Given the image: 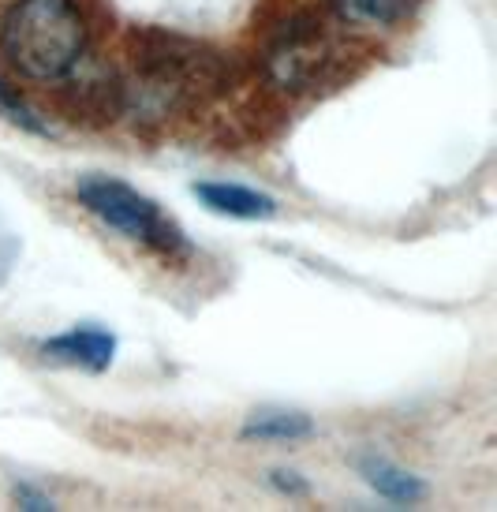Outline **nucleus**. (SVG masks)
I'll return each mask as SVG.
<instances>
[{
  "mask_svg": "<svg viewBox=\"0 0 497 512\" xmlns=\"http://www.w3.org/2000/svg\"><path fill=\"white\" fill-rule=\"evenodd\" d=\"M86 38L75 0H15L0 19V57L30 83H60L86 57Z\"/></svg>",
  "mask_w": 497,
  "mask_h": 512,
  "instance_id": "nucleus-1",
  "label": "nucleus"
},
{
  "mask_svg": "<svg viewBox=\"0 0 497 512\" xmlns=\"http://www.w3.org/2000/svg\"><path fill=\"white\" fill-rule=\"evenodd\" d=\"M352 49L341 30L329 27L318 12H292L270 27L262 42V68L281 90L311 94L318 86L337 83L348 72Z\"/></svg>",
  "mask_w": 497,
  "mask_h": 512,
  "instance_id": "nucleus-2",
  "label": "nucleus"
},
{
  "mask_svg": "<svg viewBox=\"0 0 497 512\" xmlns=\"http://www.w3.org/2000/svg\"><path fill=\"white\" fill-rule=\"evenodd\" d=\"M75 195H79V202L98 217L101 225L116 228L120 236H128V240L142 243V247H150V251L176 255V251L184 247L180 228L157 210V202L146 199L142 191H135V187L124 184V180H116V176L90 172V176H83V180L75 184Z\"/></svg>",
  "mask_w": 497,
  "mask_h": 512,
  "instance_id": "nucleus-3",
  "label": "nucleus"
},
{
  "mask_svg": "<svg viewBox=\"0 0 497 512\" xmlns=\"http://www.w3.org/2000/svg\"><path fill=\"white\" fill-rule=\"evenodd\" d=\"M42 356L49 363H64V367H83V370H105L116 356V337L109 329L98 326H75L60 333L53 341L42 344Z\"/></svg>",
  "mask_w": 497,
  "mask_h": 512,
  "instance_id": "nucleus-4",
  "label": "nucleus"
},
{
  "mask_svg": "<svg viewBox=\"0 0 497 512\" xmlns=\"http://www.w3.org/2000/svg\"><path fill=\"white\" fill-rule=\"evenodd\" d=\"M195 199L210 210V214L221 217H236V221H270L277 214V202L270 195H262L255 187H240V184H195Z\"/></svg>",
  "mask_w": 497,
  "mask_h": 512,
  "instance_id": "nucleus-5",
  "label": "nucleus"
},
{
  "mask_svg": "<svg viewBox=\"0 0 497 512\" xmlns=\"http://www.w3.org/2000/svg\"><path fill=\"white\" fill-rule=\"evenodd\" d=\"M423 0H329L337 23L359 30H393L408 23Z\"/></svg>",
  "mask_w": 497,
  "mask_h": 512,
  "instance_id": "nucleus-6",
  "label": "nucleus"
},
{
  "mask_svg": "<svg viewBox=\"0 0 497 512\" xmlns=\"http://www.w3.org/2000/svg\"><path fill=\"white\" fill-rule=\"evenodd\" d=\"M359 475L367 479L370 490H378L385 501H393V505H415V501L426 498V486L419 475L412 471L397 468L393 460H385V456H363L359 460Z\"/></svg>",
  "mask_w": 497,
  "mask_h": 512,
  "instance_id": "nucleus-7",
  "label": "nucleus"
},
{
  "mask_svg": "<svg viewBox=\"0 0 497 512\" xmlns=\"http://www.w3.org/2000/svg\"><path fill=\"white\" fill-rule=\"evenodd\" d=\"M314 423L303 412H284V408H266V412H255L243 427V438L247 441H299L311 438Z\"/></svg>",
  "mask_w": 497,
  "mask_h": 512,
  "instance_id": "nucleus-8",
  "label": "nucleus"
},
{
  "mask_svg": "<svg viewBox=\"0 0 497 512\" xmlns=\"http://www.w3.org/2000/svg\"><path fill=\"white\" fill-rule=\"evenodd\" d=\"M0 109H4V116L12 120V124H19L23 131H34V135H49V128H45L38 116L30 113L27 105L19 101V94H15L12 86H4L0 83Z\"/></svg>",
  "mask_w": 497,
  "mask_h": 512,
  "instance_id": "nucleus-9",
  "label": "nucleus"
},
{
  "mask_svg": "<svg viewBox=\"0 0 497 512\" xmlns=\"http://www.w3.org/2000/svg\"><path fill=\"white\" fill-rule=\"evenodd\" d=\"M15 501L23 505V509H34V512H45L53 509V501L45 498V494H38L34 486H15Z\"/></svg>",
  "mask_w": 497,
  "mask_h": 512,
  "instance_id": "nucleus-10",
  "label": "nucleus"
},
{
  "mask_svg": "<svg viewBox=\"0 0 497 512\" xmlns=\"http://www.w3.org/2000/svg\"><path fill=\"white\" fill-rule=\"evenodd\" d=\"M273 483H277V490H292V494H303V490H307V486L299 483V479H292L288 471H277V475H273Z\"/></svg>",
  "mask_w": 497,
  "mask_h": 512,
  "instance_id": "nucleus-11",
  "label": "nucleus"
}]
</instances>
